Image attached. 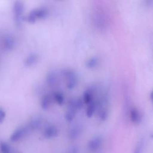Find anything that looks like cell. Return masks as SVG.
Returning <instances> with one entry per match:
<instances>
[{
    "instance_id": "cell-10",
    "label": "cell",
    "mask_w": 153,
    "mask_h": 153,
    "mask_svg": "<svg viewBox=\"0 0 153 153\" xmlns=\"http://www.w3.org/2000/svg\"><path fill=\"white\" fill-rule=\"evenodd\" d=\"M93 20L94 25L99 30H103L106 28V20L103 14L99 11H95L93 13Z\"/></svg>"
},
{
    "instance_id": "cell-1",
    "label": "cell",
    "mask_w": 153,
    "mask_h": 153,
    "mask_svg": "<svg viewBox=\"0 0 153 153\" xmlns=\"http://www.w3.org/2000/svg\"><path fill=\"white\" fill-rule=\"evenodd\" d=\"M82 98H71L68 104V109L64 114V119L68 123H71L75 120L78 112L84 106Z\"/></svg>"
},
{
    "instance_id": "cell-18",
    "label": "cell",
    "mask_w": 153,
    "mask_h": 153,
    "mask_svg": "<svg viewBox=\"0 0 153 153\" xmlns=\"http://www.w3.org/2000/svg\"><path fill=\"white\" fill-rule=\"evenodd\" d=\"M53 100L59 106H62L65 101V96L64 93L60 90H56L52 94Z\"/></svg>"
},
{
    "instance_id": "cell-17",
    "label": "cell",
    "mask_w": 153,
    "mask_h": 153,
    "mask_svg": "<svg viewBox=\"0 0 153 153\" xmlns=\"http://www.w3.org/2000/svg\"><path fill=\"white\" fill-rule=\"evenodd\" d=\"M39 60V56L35 53L29 54L25 59L24 65L26 67H32L35 66Z\"/></svg>"
},
{
    "instance_id": "cell-2",
    "label": "cell",
    "mask_w": 153,
    "mask_h": 153,
    "mask_svg": "<svg viewBox=\"0 0 153 153\" xmlns=\"http://www.w3.org/2000/svg\"><path fill=\"white\" fill-rule=\"evenodd\" d=\"M64 80L65 84L68 90H74L78 83V78L76 73L72 69L65 68L60 72Z\"/></svg>"
},
{
    "instance_id": "cell-5",
    "label": "cell",
    "mask_w": 153,
    "mask_h": 153,
    "mask_svg": "<svg viewBox=\"0 0 153 153\" xmlns=\"http://www.w3.org/2000/svg\"><path fill=\"white\" fill-rule=\"evenodd\" d=\"M48 15V11L45 8H38L32 10L27 16V21L30 23H33L36 20L44 19Z\"/></svg>"
},
{
    "instance_id": "cell-15",
    "label": "cell",
    "mask_w": 153,
    "mask_h": 153,
    "mask_svg": "<svg viewBox=\"0 0 153 153\" xmlns=\"http://www.w3.org/2000/svg\"><path fill=\"white\" fill-rule=\"evenodd\" d=\"M42 123H43L42 118L38 116L30 120L26 126H27L30 131H36L41 128Z\"/></svg>"
},
{
    "instance_id": "cell-8",
    "label": "cell",
    "mask_w": 153,
    "mask_h": 153,
    "mask_svg": "<svg viewBox=\"0 0 153 153\" xmlns=\"http://www.w3.org/2000/svg\"><path fill=\"white\" fill-rule=\"evenodd\" d=\"M59 133V130L56 125L49 124L44 128L42 136L45 139L50 140L57 137Z\"/></svg>"
},
{
    "instance_id": "cell-16",
    "label": "cell",
    "mask_w": 153,
    "mask_h": 153,
    "mask_svg": "<svg viewBox=\"0 0 153 153\" xmlns=\"http://www.w3.org/2000/svg\"><path fill=\"white\" fill-rule=\"evenodd\" d=\"M97 101L96 99L87 105L85 109V116L88 118H91L94 116L95 113L97 112Z\"/></svg>"
},
{
    "instance_id": "cell-7",
    "label": "cell",
    "mask_w": 153,
    "mask_h": 153,
    "mask_svg": "<svg viewBox=\"0 0 153 153\" xmlns=\"http://www.w3.org/2000/svg\"><path fill=\"white\" fill-rule=\"evenodd\" d=\"M29 131L30 130L27 126L19 127L13 131L10 136V139L13 142L19 141L23 139L29 133Z\"/></svg>"
},
{
    "instance_id": "cell-4",
    "label": "cell",
    "mask_w": 153,
    "mask_h": 153,
    "mask_svg": "<svg viewBox=\"0 0 153 153\" xmlns=\"http://www.w3.org/2000/svg\"><path fill=\"white\" fill-rule=\"evenodd\" d=\"M24 11V4L20 1L14 2L13 7V18L15 25L17 27H20L22 22V16Z\"/></svg>"
},
{
    "instance_id": "cell-14",
    "label": "cell",
    "mask_w": 153,
    "mask_h": 153,
    "mask_svg": "<svg viewBox=\"0 0 153 153\" xmlns=\"http://www.w3.org/2000/svg\"><path fill=\"white\" fill-rule=\"evenodd\" d=\"M2 44L4 49L5 50H11L14 48L16 45V39L13 36L11 35H7L3 38Z\"/></svg>"
},
{
    "instance_id": "cell-11",
    "label": "cell",
    "mask_w": 153,
    "mask_h": 153,
    "mask_svg": "<svg viewBox=\"0 0 153 153\" xmlns=\"http://www.w3.org/2000/svg\"><path fill=\"white\" fill-rule=\"evenodd\" d=\"M96 87L94 85H90L83 92L82 99L85 105H87L96 99Z\"/></svg>"
},
{
    "instance_id": "cell-23",
    "label": "cell",
    "mask_w": 153,
    "mask_h": 153,
    "mask_svg": "<svg viewBox=\"0 0 153 153\" xmlns=\"http://www.w3.org/2000/svg\"><path fill=\"white\" fill-rule=\"evenodd\" d=\"M5 115H6V114L5 111L3 109L0 108V124L2 123L3 121H4L5 118Z\"/></svg>"
},
{
    "instance_id": "cell-13",
    "label": "cell",
    "mask_w": 153,
    "mask_h": 153,
    "mask_svg": "<svg viewBox=\"0 0 153 153\" xmlns=\"http://www.w3.org/2000/svg\"><path fill=\"white\" fill-rule=\"evenodd\" d=\"M59 76L56 72L54 71H50L45 76V83L50 88L54 87L58 83Z\"/></svg>"
},
{
    "instance_id": "cell-22",
    "label": "cell",
    "mask_w": 153,
    "mask_h": 153,
    "mask_svg": "<svg viewBox=\"0 0 153 153\" xmlns=\"http://www.w3.org/2000/svg\"><path fill=\"white\" fill-rule=\"evenodd\" d=\"M0 151L1 153H12V149L10 145L5 142H2L1 143Z\"/></svg>"
},
{
    "instance_id": "cell-20",
    "label": "cell",
    "mask_w": 153,
    "mask_h": 153,
    "mask_svg": "<svg viewBox=\"0 0 153 153\" xmlns=\"http://www.w3.org/2000/svg\"><path fill=\"white\" fill-rule=\"evenodd\" d=\"M100 63V59L97 56H93L89 58L85 62V66L88 69H96Z\"/></svg>"
},
{
    "instance_id": "cell-12",
    "label": "cell",
    "mask_w": 153,
    "mask_h": 153,
    "mask_svg": "<svg viewBox=\"0 0 153 153\" xmlns=\"http://www.w3.org/2000/svg\"><path fill=\"white\" fill-rule=\"evenodd\" d=\"M53 97H52V94L48 93H44L40 100V107L44 111H48L52 104V102H53Z\"/></svg>"
},
{
    "instance_id": "cell-24",
    "label": "cell",
    "mask_w": 153,
    "mask_h": 153,
    "mask_svg": "<svg viewBox=\"0 0 153 153\" xmlns=\"http://www.w3.org/2000/svg\"><path fill=\"white\" fill-rule=\"evenodd\" d=\"M144 3L145 5L148 7H150L152 4V0H144Z\"/></svg>"
},
{
    "instance_id": "cell-9",
    "label": "cell",
    "mask_w": 153,
    "mask_h": 153,
    "mask_svg": "<svg viewBox=\"0 0 153 153\" xmlns=\"http://www.w3.org/2000/svg\"><path fill=\"white\" fill-rule=\"evenodd\" d=\"M128 116L132 124L134 125L140 124L143 120V116L140 111L136 107H131L130 108Z\"/></svg>"
},
{
    "instance_id": "cell-21",
    "label": "cell",
    "mask_w": 153,
    "mask_h": 153,
    "mask_svg": "<svg viewBox=\"0 0 153 153\" xmlns=\"http://www.w3.org/2000/svg\"><path fill=\"white\" fill-rule=\"evenodd\" d=\"M145 147V139L141 137L136 143L132 153H143Z\"/></svg>"
},
{
    "instance_id": "cell-3",
    "label": "cell",
    "mask_w": 153,
    "mask_h": 153,
    "mask_svg": "<svg viewBox=\"0 0 153 153\" xmlns=\"http://www.w3.org/2000/svg\"><path fill=\"white\" fill-rule=\"evenodd\" d=\"M84 130V125L81 123H76L74 124L68 130L67 137L71 141H74L79 139Z\"/></svg>"
},
{
    "instance_id": "cell-6",
    "label": "cell",
    "mask_w": 153,
    "mask_h": 153,
    "mask_svg": "<svg viewBox=\"0 0 153 153\" xmlns=\"http://www.w3.org/2000/svg\"><path fill=\"white\" fill-rule=\"evenodd\" d=\"M103 143V137L101 135H96L91 137L87 143V148L91 152L97 151Z\"/></svg>"
},
{
    "instance_id": "cell-19",
    "label": "cell",
    "mask_w": 153,
    "mask_h": 153,
    "mask_svg": "<svg viewBox=\"0 0 153 153\" xmlns=\"http://www.w3.org/2000/svg\"><path fill=\"white\" fill-rule=\"evenodd\" d=\"M98 120L101 122L106 121L109 115V107H99L97 109Z\"/></svg>"
}]
</instances>
